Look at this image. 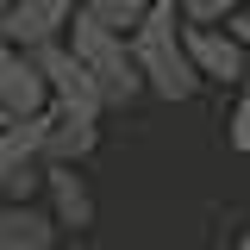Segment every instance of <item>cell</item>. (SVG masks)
Here are the masks:
<instances>
[{
	"mask_svg": "<svg viewBox=\"0 0 250 250\" xmlns=\"http://www.w3.org/2000/svg\"><path fill=\"white\" fill-rule=\"evenodd\" d=\"M62 44H69V57L88 69V82H94V94H100L106 113H113V106H131V100L144 94V82H138V69H131V57H125L119 31H106V25H94V19H82V13H69Z\"/></svg>",
	"mask_w": 250,
	"mask_h": 250,
	"instance_id": "7a4b0ae2",
	"label": "cell"
},
{
	"mask_svg": "<svg viewBox=\"0 0 250 250\" xmlns=\"http://www.w3.org/2000/svg\"><path fill=\"white\" fill-rule=\"evenodd\" d=\"M38 119H44V169H50V163H62V169H82V163L94 156V144H100V125L75 119V113H57V106H44Z\"/></svg>",
	"mask_w": 250,
	"mask_h": 250,
	"instance_id": "9c48e42d",
	"label": "cell"
},
{
	"mask_svg": "<svg viewBox=\"0 0 250 250\" xmlns=\"http://www.w3.org/2000/svg\"><path fill=\"white\" fill-rule=\"evenodd\" d=\"M31 62H38V75H44V94H50V106L57 113H75V119H88V125H100V94H94V82H88V69L69 57V44H38V50H25Z\"/></svg>",
	"mask_w": 250,
	"mask_h": 250,
	"instance_id": "277c9868",
	"label": "cell"
},
{
	"mask_svg": "<svg viewBox=\"0 0 250 250\" xmlns=\"http://www.w3.org/2000/svg\"><path fill=\"white\" fill-rule=\"evenodd\" d=\"M182 57H188V69L200 75V88H207V82L238 88V82L250 75L244 50L231 44V31H225V25H182Z\"/></svg>",
	"mask_w": 250,
	"mask_h": 250,
	"instance_id": "5b68a950",
	"label": "cell"
},
{
	"mask_svg": "<svg viewBox=\"0 0 250 250\" xmlns=\"http://www.w3.org/2000/svg\"><path fill=\"white\" fill-rule=\"evenodd\" d=\"M44 194H50V225L57 231H88L94 225V188L82 182V169H62V163H50L44 169Z\"/></svg>",
	"mask_w": 250,
	"mask_h": 250,
	"instance_id": "ba28073f",
	"label": "cell"
},
{
	"mask_svg": "<svg viewBox=\"0 0 250 250\" xmlns=\"http://www.w3.org/2000/svg\"><path fill=\"white\" fill-rule=\"evenodd\" d=\"M75 0H13L6 19H0V38L13 50H38V44H57L62 25H69Z\"/></svg>",
	"mask_w": 250,
	"mask_h": 250,
	"instance_id": "8992f818",
	"label": "cell"
},
{
	"mask_svg": "<svg viewBox=\"0 0 250 250\" xmlns=\"http://www.w3.org/2000/svg\"><path fill=\"white\" fill-rule=\"evenodd\" d=\"M0 125H6V119H0Z\"/></svg>",
	"mask_w": 250,
	"mask_h": 250,
	"instance_id": "e0dca14e",
	"label": "cell"
},
{
	"mask_svg": "<svg viewBox=\"0 0 250 250\" xmlns=\"http://www.w3.org/2000/svg\"><path fill=\"white\" fill-rule=\"evenodd\" d=\"M44 106H50V94H44L38 62L25 50H13V44H0V119H31Z\"/></svg>",
	"mask_w": 250,
	"mask_h": 250,
	"instance_id": "52a82bcc",
	"label": "cell"
},
{
	"mask_svg": "<svg viewBox=\"0 0 250 250\" xmlns=\"http://www.w3.org/2000/svg\"><path fill=\"white\" fill-rule=\"evenodd\" d=\"M225 31H231V44H238V50H244V62H250V13H244V6L225 19Z\"/></svg>",
	"mask_w": 250,
	"mask_h": 250,
	"instance_id": "5bb4252c",
	"label": "cell"
},
{
	"mask_svg": "<svg viewBox=\"0 0 250 250\" xmlns=\"http://www.w3.org/2000/svg\"><path fill=\"white\" fill-rule=\"evenodd\" d=\"M231 250H250V225H244V231H238V244H231Z\"/></svg>",
	"mask_w": 250,
	"mask_h": 250,
	"instance_id": "9a60e30c",
	"label": "cell"
},
{
	"mask_svg": "<svg viewBox=\"0 0 250 250\" xmlns=\"http://www.w3.org/2000/svg\"><path fill=\"white\" fill-rule=\"evenodd\" d=\"M6 6H13V0H0V19H6ZM0 44H6V38H0Z\"/></svg>",
	"mask_w": 250,
	"mask_h": 250,
	"instance_id": "2e32d148",
	"label": "cell"
},
{
	"mask_svg": "<svg viewBox=\"0 0 250 250\" xmlns=\"http://www.w3.org/2000/svg\"><path fill=\"white\" fill-rule=\"evenodd\" d=\"M125 57L138 69L144 94H156V100H194L200 94V75L182 57V13H175V0H150L144 6V19L125 31Z\"/></svg>",
	"mask_w": 250,
	"mask_h": 250,
	"instance_id": "6da1fadb",
	"label": "cell"
},
{
	"mask_svg": "<svg viewBox=\"0 0 250 250\" xmlns=\"http://www.w3.org/2000/svg\"><path fill=\"white\" fill-rule=\"evenodd\" d=\"M44 188V119H6L0 125V194L13 207L38 200Z\"/></svg>",
	"mask_w": 250,
	"mask_h": 250,
	"instance_id": "3957f363",
	"label": "cell"
},
{
	"mask_svg": "<svg viewBox=\"0 0 250 250\" xmlns=\"http://www.w3.org/2000/svg\"><path fill=\"white\" fill-rule=\"evenodd\" d=\"M238 6H244V0H175L182 25H225V19H231Z\"/></svg>",
	"mask_w": 250,
	"mask_h": 250,
	"instance_id": "4fadbf2b",
	"label": "cell"
},
{
	"mask_svg": "<svg viewBox=\"0 0 250 250\" xmlns=\"http://www.w3.org/2000/svg\"><path fill=\"white\" fill-rule=\"evenodd\" d=\"M57 225H50V213L38 207V200H25V207H13V200H0V250H57Z\"/></svg>",
	"mask_w": 250,
	"mask_h": 250,
	"instance_id": "30bf717a",
	"label": "cell"
},
{
	"mask_svg": "<svg viewBox=\"0 0 250 250\" xmlns=\"http://www.w3.org/2000/svg\"><path fill=\"white\" fill-rule=\"evenodd\" d=\"M225 144L238 156H250V75L238 82V94H231V113H225Z\"/></svg>",
	"mask_w": 250,
	"mask_h": 250,
	"instance_id": "7c38bea8",
	"label": "cell"
},
{
	"mask_svg": "<svg viewBox=\"0 0 250 250\" xmlns=\"http://www.w3.org/2000/svg\"><path fill=\"white\" fill-rule=\"evenodd\" d=\"M144 6H150V0H75V13H82V19H94V25H106V31H119V38L144 19Z\"/></svg>",
	"mask_w": 250,
	"mask_h": 250,
	"instance_id": "8fae6325",
	"label": "cell"
}]
</instances>
